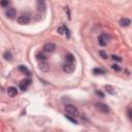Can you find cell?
<instances>
[{
  "instance_id": "obj_1",
  "label": "cell",
  "mask_w": 132,
  "mask_h": 132,
  "mask_svg": "<svg viewBox=\"0 0 132 132\" xmlns=\"http://www.w3.org/2000/svg\"><path fill=\"white\" fill-rule=\"evenodd\" d=\"M65 110H66V113L69 116V117H78V110L77 108L74 106V105H71V104H68L65 106Z\"/></svg>"
},
{
  "instance_id": "obj_2",
  "label": "cell",
  "mask_w": 132,
  "mask_h": 132,
  "mask_svg": "<svg viewBox=\"0 0 132 132\" xmlns=\"http://www.w3.org/2000/svg\"><path fill=\"white\" fill-rule=\"evenodd\" d=\"M29 22H30V16L28 14H21L18 18V23L21 24V25H26Z\"/></svg>"
},
{
  "instance_id": "obj_3",
  "label": "cell",
  "mask_w": 132,
  "mask_h": 132,
  "mask_svg": "<svg viewBox=\"0 0 132 132\" xmlns=\"http://www.w3.org/2000/svg\"><path fill=\"white\" fill-rule=\"evenodd\" d=\"M108 40H109V37L106 35V34H101L99 37H98V41H99V44L101 46H105L107 43H108Z\"/></svg>"
},
{
  "instance_id": "obj_4",
  "label": "cell",
  "mask_w": 132,
  "mask_h": 132,
  "mask_svg": "<svg viewBox=\"0 0 132 132\" xmlns=\"http://www.w3.org/2000/svg\"><path fill=\"white\" fill-rule=\"evenodd\" d=\"M96 108H97L99 111H101V112H108V111H109L108 105H106V104H104V103H102V102L96 103Z\"/></svg>"
},
{
  "instance_id": "obj_5",
  "label": "cell",
  "mask_w": 132,
  "mask_h": 132,
  "mask_svg": "<svg viewBox=\"0 0 132 132\" xmlns=\"http://www.w3.org/2000/svg\"><path fill=\"white\" fill-rule=\"evenodd\" d=\"M74 69H75L74 64H68V63H65V64L63 65V71H64V72L71 73V72L74 71Z\"/></svg>"
},
{
  "instance_id": "obj_6",
  "label": "cell",
  "mask_w": 132,
  "mask_h": 132,
  "mask_svg": "<svg viewBox=\"0 0 132 132\" xmlns=\"http://www.w3.org/2000/svg\"><path fill=\"white\" fill-rule=\"evenodd\" d=\"M55 50H56V45H55L54 43H52V42L45 43V44L43 45V51L46 52V53H52V52H54Z\"/></svg>"
},
{
  "instance_id": "obj_7",
  "label": "cell",
  "mask_w": 132,
  "mask_h": 132,
  "mask_svg": "<svg viewBox=\"0 0 132 132\" xmlns=\"http://www.w3.org/2000/svg\"><path fill=\"white\" fill-rule=\"evenodd\" d=\"M30 84H31V79H29V78L24 79V80H22V81L20 82V89H21L22 91H26V90L28 89V87L30 86Z\"/></svg>"
},
{
  "instance_id": "obj_8",
  "label": "cell",
  "mask_w": 132,
  "mask_h": 132,
  "mask_svg": "<svg viewBox=\"0 0 132 132\" xmlns=\"http://www.w3.org/2000/svg\"><path fill=\"white\" fill-rule=\"evenodd\" d=\"M5 14H6V16L9 18V19H13V18L15 16V9L12 8V7H9V8L6 9Z\"/></svg>"
},
{
  "instance_id": "obj_9",
  "label": "cell",
  "mask_w": 132,
  "mask_h": 132,
  "mask_svg": "<svg viewBox=\"0 0 132 132\" xmlns=\"http://www.w3.org/2000/svg\"><path fill=\"white\" fill-rule=\"evenodd\" d=\"M39 68L41 69V71H43V72H47L48 69H50V66H48V64H47L45 61H41V62L39 63Z\"/></svg>"
},
{
  "instance_id": "obj_10",
  "label": "cell",
  "mask_w": 132,
  "mask_h": 132,
  "mask_svg": "<svg viewBox=\"0 0 132 132\" xmlns=\"http://www.w3.org/2000/svg\"><path fill=\"white\" fill-rule=\"evenodd\" d=\"M16 93H18V90H16V88H14V87H9V88L7 89V94H8V96H10V97H14V96L16 95Z\"/></svg>"
},
{
  "instance_id": "obj_11",
  "label": "cell",
  "mask_w": 132,
  "mask_h": 132,
  "mask_svg": "<svg viewBox=\"0 0 132 132\" xmlns=\"http://www.w3.org/2000/svg\"><path fill=\"white\" fill-rule=\"evenodd\" d=\"M65 63L73 64V63H74V57H73L71 54H67V55L65 56Z\"/></svg>"
},
{
  "instance_id": "obj_12",
  "label": "cell",
  "mask_w": 132,
  "mask_h": 132,
  "mask_svg": "<svg viewBox=\"0 0 132 132\" xmlns=\"http://www.w3.org/2000/svg\"><path fill=\"white\" fill-rule=\"evenodd\" d=\"M19 70L20 71H22V72H24V73H26V74H30V71H29V69L26 67V66H24V65H20L19 66Z\"/></svg>"
},
{
  "instance_id": "obj_13",
  "label": "cell",
  "mask_w": 132,
  "mask_h": 132,
  "mask_svg": "<svg viewBox=\"0 0 132 132\" xmlns=\"http://www.w3.org/2000/svg\"><path fill=\"white\" fill-rule=\"evenodd\" d=\"M120 24H121V26H129L130 25V20L129 19H122V20H120Z\"/></svg>"
},
{
  "instance_id": "obj_14",
  "label": "cell",
  "mask_w": 132,
  "mask_h": 132,
  "mask_svg": "<svg viewBox=\"0 0 132 132\" xmlns=\"http://www.w3.org/2000/svg\"><path fill=\"white\" fill-rule=\"evenodd\" d=\"M36 58H37L38 60L45 61V58H46V57H45V56H44V55H43L41 52H39V53H37V54H36Z\"/></svg>"
},
{
  "instance_id": "obj_15",
  "label": "cell",
  "mask_w": 132,
  "mask_h": 132,
  "mask_svg": "<svg viewBox=\"0 0 132 132\" xmlns=\"http://www.w3.org/2000/svg\"><path fill=\"white\" fill-rule=\"evenodd\" d=\"M93 72H94V74H103V73H105V71L101 68H95L93 70Z\"/></svg>"
},
{
  "instance_id": "obj_16",
  "label": "cell",
  "mask_w": 132,
  "mask_h": 132,
  "mask_svg": "<svg viewBox=\"0 0 132 132\" xmlns=\"http://www.w3.org/2000/svg\"><path fill=\"white\" fill-rule=\"evenodd\" d=\"M4 58L6 59V60H11L12 59V55H11V53L10 52H5L4 53Z\"/></svg>"
},
{
  "instance_id": "obj_17",
  "label": "cell",
  "mask_w": 132,
  "mask_h": 132,
  "mask_svg": "<svg viewBox=\"0 0 132 132\" xmlns=\"http://www.w3.org/2000/svg\"><path fill=\"white\" fill-rule=\"evenodd\" d=\"M58 32H59L60 34H64V33H65V26L58 28Z\"/></svg>"
},
{
  "instance_id": "obj_18",
  "label": "cell",
  "mask_w": 132,
  "mask_h": 132,
  "mask_svg": "<svg viewBox=\"0 0 132 132\" xmlns=\"http://www.w3.org/2000/svg\"><path fill=\"white\" fill-rule=\"evenodd\" d=\"M111 68H112L113 70H116V71H120V70H121V68H120L119 65H117V64H113V65L111 66Z\"/></svg>"
},
{
  "instance_id": "obj_19",
  "label": "cell",
  "mask_w": 132,
  "mask_h": 132,
  "mask_svg": "<svg viewBox=\"0 0 132 132\" xmlns=\"http://www.w3.org/2000/svg\"><path fill=\"white\" fill-rule=\"evenodd\" d=\"M111 58H112L113 60H116V61H119V62H121V61H122V59H121L120 57H118V56H114V55H113Z\"/></svg>"
},
{
  "instance_id": "obj_20",
  "label": "cell",
  "mask_w": 132,
  "mask_h": 132,
  "mask_svg": "<svg viewBox=\"0 0 132 132\" xmlns=\"http://www.w3.org/2000/svg\"><path fill=\"white\" fill-rule=\"evenodd\" d=\"M100 55H101V57H102L103 59H107V55H106L104 52H102V51H101V52H100Z\"/></svg>"
},
{
  "instance_id": "obj_21",
  "label": "cell",
  "mask_w": 132,
  "mask_h": 132,
  "mask_svg": "<svg viewBox=\"0 0 132 132\" xmlns=\"http://www.w3.org/2000/svg\"><path fill=\"white\" fill-rule=\"evenodd\" d=\"M96 94H97L98 96H100V97H104L103 93H101V92H99V91H96Z\"/></svg>"
},
{
  "instance_id": "obj_22",
  "label": "cell",
  "mask_w": 132,
  "mask_h": 132,
  "mask_svg": "<svg viewBox=\"0 0 132 132\" xmlns=\"http://www.w3.org/2000/svg\"><path fill=\"white\" fill-rule=\"evenodd\" d=\"M8 3H9L8 1H2V2H1L0 4H1V5H3V6H5V5H7Z\"/></svg>"
}]
</instances>
